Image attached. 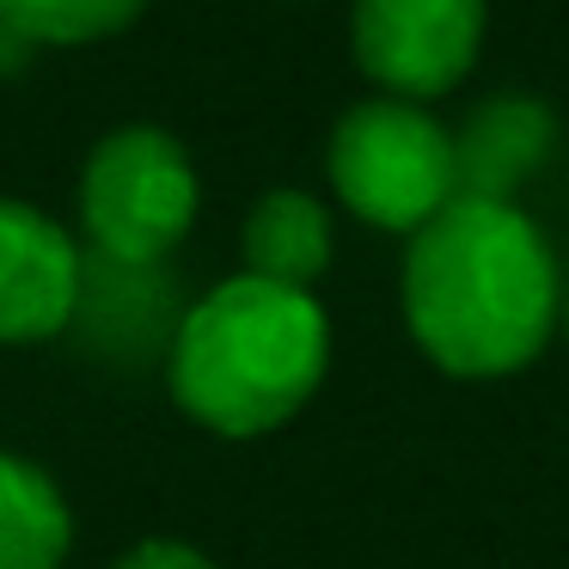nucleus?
<instances>
[{"mask_svg":"<svg viewBox=\"0 0 569 569\" xmlns=\"http://www.w3.org/2000/svg\"><path fill=\"white\" fill-rule=\"evenodd\" d=\"M405 325L453 380H502L563 325V270L520 202L453 197L410 233Z\"/></svg>","mask_w":569,"mask_h":569,"instance_id":"obj_1","label":"nucleus"},{"mask_svg":"<svg viewBox=\"0 0 569 569\" xmlns=\"http://www.w3.org/2000/svg\"><path fill=\"white\" fill-rule=\"evenodd\" d=\"M331 325L307 288L233 276L184 312L172 337V392L214 435H270L319 392Z\"/></svg>","mask_w":569,"mask_h":569,"instance_id":"obj_2","label":"nucleus"},{"mask_svg":"<svg viewBox=\"0 0 569 569\" xmlns=\"http://www.w3.org/2000/svg\"><path fill=\"white\" fill-rule=\"evenodd\" d=\"M325 172L343 209L386 233H417L459 197L453 129L410 99H368L337 117Z\"/></svg>","mask_w":569,"mask_h":569,"instance_id":"obj_3","label":"nucleus"},{"mask_svg":"<svg viewBox=\"0 0 569 569\" xmlns=\"http://www.w3.org/2000/svg\"><path fill=\"white\" fill-rule=\"evenodd\" d=\"M87 239L111 263H166L197 221V172L166 129H117L92 148L80 178Z\"/></svg>","mask_w":569,"mask_h":569,"instance_id":"obj_4","label":"nucleus"},{"mask_svg":"<svg viewBox=\"0 0 569 569\" xmlns=\"http://www.w3.org/2000/svg\"><path fill=\"white\" fill-rule=\"evenodd\" d=\"M490 0H356L349 43L386 99H441L478 68Z\"/></svg>","mask_w":569,"mask_h":569,"instance_id":"obj_5","label":"nucleus"},{"mask_svg":"<svg viewBox=\"0 0 569 569\" xmlns=\"http://www.w3.org/2000/svg\"><path fill=\"white\" fill-rule=\"evenodd\" d=\"M80 251L50 214L0 202V343H43L74 325Z\"/></svg>","mask_w":569,"mask_h":569,"instance_id":"obj_6","label":"nucleus"},{"mask_svg":"<svg viewBox=\"0 0 569 569\" xmlns=\"http://www.w3.org/2000/svg\"><path fill=\"white\" fill-rule=\"evenodd\" d=\"M557 153V111L532 92H490L453 129V178L459 197L515 202L545 160Z\"/></svg>","mask_w":569,"mask_h":569,"instance_id":"obj_7","label":"nucleus"},{"mask_svg":"<svg viewBox=\"0 0 569 569\" xmlns=\"http://www.w3.org/2000/svg\"><path fill=\"white\" fill-rule=\"evenodd\" d=\"M74 319H87L92 343H104L111 356H141L160 337H178L184 312H178L172 276L160 263H111L99 251H80Z\"/></svg>","mask_w":569,"mask_h":569,"instance_id":"obj_8","label":"nucleus"},{"mask_svg":"<svg viewBox=\"0 0 569 569\" xmlns=\"http://www.w3.org/2000/svg\"><path fill=\"white\" fill-rule=\"evenodd\" d=\"M331 270V214L307 190H270L246 214V276L276 288H307Z\"/></svg>","mask_w":569,"mask_h":569,"instance_id":"obj_9","label":"nucleus"},{"mask_svg":"<svg viewBox=\"0 0 569 569\" xmlns=\"http://www.w3.org/2000/svg\"><path fill=\"white\" fill-rule=\"evenodd\" d=\"M68 502L38 466L0 453V569H62Z\"/></svg>","mask_w":569,"mask_h":569,"instance_id":"obj_10","label":"nucleus"},{"mask_svg":"<svg viewBox=\"0 0 569 569\" xmlns=\"http://www.w3.org/2000/svg\"><path fill=\"white\" fill-rule=\"evenodd\" d=\"M148 0H0V26L26 43H92L117 38L141 19Z\"/></svg>","mask_w":569,"mask_h":569,"instance_id":"obj_11","label":"nucleus"},{"mask_svg":"<svg viewBox=\"0 0 569 569\" xmlns=\"http://www.w3.org/2000/svg\"><path fill=\"white\" fill-rule=\"evenodd\" d=\"M117 569H214V563H209L202 551H190V545L153 539V545H136V551H129Z\"/></svg>","mask_w":569,"mask_h":569,"instance_id":"obj_12","label":"nucleus"},{"mask_svg":"<svg viewBox=\"0 0 569 569\" xmlns=\"http://www.w3.org/2000/svg\"><path fill=\"white\" fill-rule=\"evenodd\" d=\"M26 62H31V43L19 38L13 26H0V80H7V74H19Z\"/></svg>","mask_w":569,"mask_h":569,"instance_id":"obj_13","label":"nucleus"},{"mask_svg":"<svg viewBox=\"0 0 569 569\" xmlns=\"http://www.w3.org/2000/svg\"><path fill=\"white\" fill-rule=\"evenodd\" d=\"M563 331H569V282H563Z\"/></svg>","mask_w":569,"mask_h":569,"instance_id":"obj_14","label":"nucleus"}]
</instances>
